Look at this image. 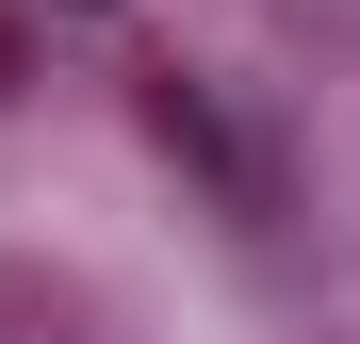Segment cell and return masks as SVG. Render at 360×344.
<instances>
[{
    "label": "cell",
    "instance_id": "1",
    "mask_svg": "<svg viewBox=\"0 0 360 344\" xmlns=\"http://www.w3.org/2000/svg\"><path fill=\"white\" fill-rule=\"evenodd\" d=\"M0 344H115L66 262H0Z\"/></svg>",
    "mask_w": 360,
    "mask_h": 344
},
{
    "label": "cell",
    "instance_id": "2",
    "mask_svg": "<svg viewBox=\"0 0 360 344\" xmlns=\"http://www.w3.org/2000/svg\"><path fill=\"white\" fill-rule=\"evenodd\" d=\"M278 17L311 33V49H344V66H360V0H278Z\"/></svg>",
    "mask_w": 360,
    "mask_h": 344
}]
</instances>
